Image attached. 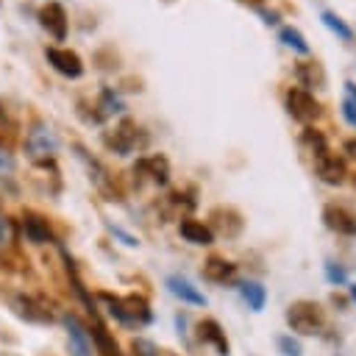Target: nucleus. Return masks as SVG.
<instances>
[{
	"mask_svg": "<svg viewBox=\"0 0 356 356\" xmlns=\"http://www.w3.org/2000/svg\"><path fill=\"white\" fill-rule=\"evenodd\" d=\"M134 172H145V175H150L156 184H167L170 164H167L164 156H147V159H142V161L134 167Z\"/></svg>",
	"mask_w": 356,
	"mask_h": 356,
	"instance_id": "10",
	"label": "nucleus"
},
{
	"mask_svg": "<svg viewBox=\"0 0 356 356\" xmlns=\"http://www.w3.org/2000/svg\"><path fill=\"white\" fill-rule=\"evenodd\" d=\"M44 56H47V61L53 64L56 72H61V75H67V78H81V75H83V61H81V56H78L75 50H67V47H47Z\"/></svg>",
	"mask_w": 356,
	"mask_h": 356,
	"instance_id": "5",
	"label": "nucleus"
},
{
	"mask_svg": "<svg viewBox=\"0 0 356 356\" xmlns=\"http://www.w3.org/2000/svg\"><path fill=\"white\" fill-rule=\"evenodd\" d=\"M256 11L261 14V19H264L267 25H278V11H267V8H261V6H259Z\"/></svg>",
	"mask_w": 356,
	"mask_h": 356,
	"instance_id": "26",
	"label": "nucleus"
},
{
	"mask_svg": "<svg viewBox=\"0 0 356 356\" xmlns=\"http://www.w3.org/2000/svg\"><path fill=\"white\" fill-rule=\"evenodd\" d=\"M342 86H345V97H348L350 103H356V83H353V81H345Z\"/></svg>",
	"mask_w": 356,
	"mask_h": 356,
	"instance_id": "27",
	"label": "nucleus"
},
{
	"mask_svg": "<svg viewBox=\"0 0 356 356\" xmlns=\"http://www.w3.org/2000/svg\"><path fill=\"white\" fill-rule=\"evenodd\" d=\"M234 273H236V264H231V261H225V259H220V256H211V259H206V264H203V275H206L209 281H217V284L231 281Z\"/></svg>",
	"mask_w": 356,
	"mask_h": 356,
	"instance_id": "11",
	"label": "nucleus"
},
{
	"mask_svg": "<svg viewBox=\"0 0 356 356\" xmlns=\"http://www.w3.org/2000/svg\"><path fill=\"white\" fill-rule=\"evenodd\" d=\"M345 153L356 159V139H348V142H345Z\"/></svg>",
	"mask_w": 356,
	"mask_h": 356,
	"instance_id": "28",
	"label": "nucleus"
},
{
	"mask_svg": "<svg viewBox=\"0 0 356 356\" xmlns=\"http://www.w3.org/2000/svg\"><path fill=\"white\" fill-rule=\"evenodd\" d=\"M314 172L323 184H331V186H339L345 184L348 178V167H345V159H339L337 153L331 150H323L320 156H314Z\"/></svg>",
	"mask_w": 356,
	"mask_h": 356,
	"instance_id": "3",
	"label": "nucleus"
},
{
	"mask_svg": "<svg viewBox=\"0 0 356 356\" xmlns=\"http://www.w3.org/2000/svg\"><path fill=\"white\" fill-rule=\"evenodd\" d=\"M325 278H328L331 284H342V281H345V270H342L339 264H334V261H325Z\"/></svg>",
	"mask_w": 356,
	"mask_h": 356,
	"instance_id": "25",
	"label": "nucleus"
},
{
	"mask_svg": "<svg viewBox=\"0 0 356 356\" xmlns=\"http://www.w3.org/2000/svg\"><path fill=\"white\" fill-rule=\"evenodd\" d=\"M350 295H353V298H356V284H353V286H350Z\"/></svg>",
	"mask_w": 356,
	"mask_h": 356,
	"instance_id": "31",
	"label": "nucleus"
},
{
	"mask_svg": "<svg viewBox=\"0 0 356 356\" xmlns=\"http://www.w3.org/2000/svg\"><path fill=\"white\" fill-rule=\"evenodd\" d=\"M28 150H31V156H50L53 150H56V139H53V134L50 131H44V128H33L31 131V136H28Z\"/></svg>",
	"mask_w": 356,
	"mask_h": 356,
	"instance_id": "13",
	"label": "nucleus"
},
{
	"mask_svg": "<svg viewBox=\"0 0 356 356\" xmlns=\"http://www.w3.org/2000/svg\"><path fill=\"white\" fill-rule=\"evenodd\" d=\"M286 323L292 331L312 337V334H320V328H323V312L312 300H298L286 309Z\"/></svg>",
	"mask_w": 356,
	"mask_h": 356,
	"instance_id": "2",
	"label": "nucleus"
},
{
	"mask_svg": "<svg viewBox=\"0 0 356 356\" xmlns=\"http://www.w3.org/2000/svg\"><path fill=\"white\" fill-rule=\"evenodd\" d=\"M295 78H298L300 86H306V92H309V89H325V70H323V64L314 61V58L295 64Z\"/></svg>",
	"mask_w": 356,
	"mask_h": 356,
	"instance_id": "7",
	"label": "nucleus"
},
{
	"mask_svg": "<svg viewBox=\"0 0 356 356\" xmlns=\"http://www.w3.org/2000/svg\"><path fill=\"white\" fill-rule=\"evenodd\" d=\"M242 3H250V6H253V8H259V6H261V3H264V0H242Z\"/></svg>",
	"mask_w": 356,
	"mask_h": 356,
	"instance_id": "29",
	"label": "nucleus"
},
{
	"mask_svg": "<svg viewBox=\"0 0 356 356\" xmlns=\"http://www.w3.org/2000/svg\"><path fill=\"white\" fill-rule=\"evenodd\" d=\"M6 161H8V159H6V150H0V167H3Z\"/></svg>",
	"mask_w": 356,
	"mask_h": 356,
	"instance_id": "30",
	"label": "nucleus"
},
{
	"mask_svg": "<svg viewBox=\"0 0 356 356\" xmlns=\"http://www.w3.org/2000/svg\"><path fill=\"white\" fill-rule=\"evenodd\" d=\"M339 111H342V120H345L350 128H356V103H350L348 97H342V103H339Z\"/></svg>",
	"mask_w": 356,
	"mask_h": 356,
	"instance_id": "23",
	"label": "nucleus"
},
{
	"mask_svg": "<svg viewBox=\"0 0 356 356\" xmlns=\"http://www.w3.org/2000/svg\"><path fill=\"white\" fill-rule=\"evenodd\" d=\"M106 145L114 147L117 153H128V150L136 145V125H134L131 120H122V122L114 128V134L106 136Z\"/></svg>",
	"mask_w": 356,
	"mask_h": 356,
	"instance_id": "8",
	"label": "nucleus"
},
{
	"mask_svg": "<svg viewBox=\"0 0 356 356\" xmlns=\"http://www.w3.org/2000/svg\"><path fill=\"white\" fill-rule=\"evenodd\" d=\"M300 142L312 150V156H320L323 150H328V142H325V136H323V131H317V128H303V134H300Z\"/></svg>",
	"mask_w": 356,
	"mask_h": 356,
	"instance_id": "19",
	"label": "nucleus"
},
{
	"mask_svg": "<svg viewBox=\"0 0 356 356\" xmlns=\"http://www.w3.org/2000/svg\"><path fill=\"white\" fill-rule=\"evenodd\" d=\"M278 348L284 356H300V345L292 337H278Z\"/></svg>",
	"mask_w": 356,
	"mask_h": 356,
	"instance_id": "24",
	"label": "nucleus"
},
{
	"mask_svg": "<svg viewBox=\"0 0 356 356\" xmlns=\"http://www.w3.org/2000/svg\"><path fill=\"white\" fill-rule=\"evenodd\" d=\"M239 295L248 300V306H250L253 312H261V309H264L267 292H264L261 284H256V281H242V284H239Z\"/></svg>",
	"mask_w": 356,
	"mask_h": 356,
	"instance_id": "16",
	"label": "nucleus"
},
{
	"mask_svg": "<svg viewBox=\"0 0 356 356\" xmlns=\"http://www.w3.org/2000/svg\"><path fill=\"white\" fill-rule=\"evenodd\" d=\"M278 39L289 47V50H295V53H300V56H309V42H306V36L298 31V28H292V25H284L281 31H278Z\"/></svg>",
	"mask_w": 356,
	"mask_h": 356,
	"instance_id": "15",
	"label": "nucleus"
},
{
	"mask_svg": "<svg viewBox=\"0 0 356 356\" xmlns=\"http://www.w3.org/2000/svg\"><path fill=\"white\" fill-rule=\"evenodd\" d=\"M100 120L103 117H108V114H117V111H122V103L117 100V95L111 92V89H103V95H100Z\"/></svg>",
	"mask_w": 356,
	"mask_h": 356,
	"instance_id": "21",
	"label": "nucleus"
},
{
	"mask_svg": "<svg viewBox=\"0 0 356 356\" xmlns=\"http://www.w3.org/2000/svg\"><path fill=\"white\" fill-rule=\"evenodd\" d=\"M200 337H203L206 342H211L222 356L228 353V342H225V337H222V331H220V325H217L214 320H203V323H200Z\"/></svg>",
	"mask_w": 356,
	"mask_h": 356,
	"instance_id": "17",
	"label": "nucleus"
},
{
	"mask_svg": "<svg viewBox=\"0 0 356 356\" xmlns=\"http://www.w3.org/2000/svg\"><path fill=\"white\" fill-rule=\"evenodd\" d=\"M323 222H325V228H331L334 234L356 236V214H353L348 206L328 203V206L323 209Z\"/></svg>",
	"mask_w": 356,
	"mask_h": 356,
	"instance_id": "4",
	"label": "nucleus"
},
{
	"mask_svg": "<svg viewBox=\"0 0 356 356\" xmlns=\"http://www.w3.org/2000/svg\"><path fill=\"white\" fill-rule=\"evenodd\" d=\"M284 106H286V114H289L295 122H300V125H309V122H314V120L323 114V106L314 100V95L306 92V89H300V86L286 89Z\"/></svg>",
	"mask_w": 356,
	"mask_h": 356,
	"instance_id": "1",
	"label": "nucleus"
},
{
	"mask_svg": "<svg viewBox=\"0 0 356 356\" xmlns=\"http://www.w3.org/2000/svg\"><path fill=\"white\" fill-rule=\"evenodd\" d=\"M39 22H42V28L47 33L56 36V42H64V36H67V11L58 3H47L39 11Z\"/></svg>",
	"mask_w": 356,
	"mask_h": 356,
	"instance_id": "6",
	"label": "nucleus"
},
{
	"mask_svg": "<svg viewBox=\"0 0 356 356\" xmlns=\"http://www.w3.org/2000/svg\"><path fill=\"white\" fill-rule=\"evenodd\" d=\"M178 231H181V236H184L186 242H192V245H211V239H214L211 228L203 225L200 220H181Z\"/></svg>",
	"mask_w": 356,
	"mask_h": 356,
	"instance_id": "9",
	"label": "nucleus"
},
{
	"mask_svg": "<svg viewBox=\"0 0 356 356\" xmlns=\"http://www.w3.org/2000/svg\"><path fill=\"white\" fill-rule=\"evenodd\" d=\"M67 328H70V339H72V356H89V345H86V334H83L81 323L75 317H67Z\"/></svg>",
	"mask_w": 356,
	"mask_h": 356,
	"instance_id": "18",
	"label": "nucleus"
},
{
	"mask_svg": "<svg viewBox=\"0 0 356 356\" xmlns=\"http://www.w3.org/2000/svg\"><path fill=\"white\" fill-rule=\"evenodd\" d=\"M167 286H170V292H172L175 298H181V300H186V303H195V306H203V303H206V298H203L186 278H181V275H170V278H167Z\"/></svg>",
	"mask_w": 356,
	"mask_h": 356,
	"instance_id": "12",
	"label": "nucleus"
},
{
	"mask_svg": "<svg viewBox=\"0 0 356 356\" xmlns=\"http://www.w3.org/2000/svg\"><path fill=\"white\" fill-rule=\"evenodd\" d=\"M353 184H356V175H353Z\"/></svg>",
	"mask_w": 356,
	"mask_h": 356,
	"instance_id": "32",
	"label": "nucleus"
},
{
	"mask_svg": "<svg viewBox=\"0 0 356 356\" xmlns=\"http://www.w3.org/2000/svg\"><path fill=\"white\" fill-rule=\"evenodd\" d=\"M25 236L31 239V242H47L50 239V228H47V222L44 220H39V217H25Z\"/></svg>",
	"mask_w": 356,
	"mask_h": 356,
	"instance_id": "20",
	"label": "nucleus"
},
{
	"mask_svg": "<svg viewBox=\"0 0 356 356\" xmlns=\"http://www.w3.org/2000/svg\"><path fill=\"white\" fill-rule=\"evenodd\" d=\"M320 22H323L331 33H337L342 42H350V39H353V28H350V25H348L337 11H328V8H325V11H320Z\"/></svg>",
	"mask_w": 356,
	"mask_h": 356,
	"instance_id": "14",
	"label": "nucleus"
},
{
	"mask_svg": "<svg viewBox=\"0 0 356 356\" xmlns=\"http://www.w3.org/2000/svg\"><path fill=\"white\" fill-rule=\"evenodd\" d=\"M14 242V225H11V220L0 211V248H8Z\"/></svg>",
	"mask_w": 356,
	"mask_h": 356,
	"instance_id": "22",
	"label": "nucleus"
}]
</instances>
